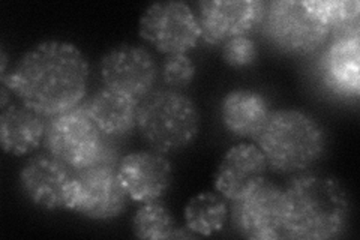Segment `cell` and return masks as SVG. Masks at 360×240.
Masks as SVG:
<instances>
[{
    "mask_svg": "<svg viewBox=\"0 0 360 240\" xmlns=\"http://www.w3.org/2000/svg\"><path fill=\"white\" fill-rule=\"evenodd\" d=\"M258 59V47L250 35L236 37L222 44V61L231 68L252 66Z\"/></svg>",
    "mask_w": 360,
    "mask_h": 240,
    "instance_id": "obj_23",
    "label": "cell"
},
{
    "mask_svg": "<svg viewBox=\"0 0 360 240\" xmlns=\"http://www.w3.org/2000/svg\"><path fill=\"white\" fill-rule=\"evenodd\" d=\"M195 65L188 54L167 56L161 68L164 83L174 90L191 84L195 77Z\"/></svg>",
    "mask_w": 360,
    "mask_h": 240,
    "instance_id": "obj_22",
    "label": "cell"
},
{
    "mask_svg": "<svg viewBox=\"0 0 360 240\" xmlns=\"http://www.w3.org/2000/svg\"><path fill=\"white\" fill-rule=\"evenodd\" d=\"M117 175L129 200L149 203L165 196L173 180V165L165 153L148 149L123 156Z\"/></svg>",
    "mask_w": 360,
    "mask_h": 240,
    "instance_id": "obj_12",
    "label": "cell"
},
{
    "mask_svg": "<svg viewBox=\"0 0 360 240\" xmlns=\"http://www.w3.org/2000/svg\"><path fill=\"white\" fill-rule=\"evenodd\" d=\"M315 5L328 21L332 38L360 33L357 0H315Z\"/></svg>",
    "mask_w": 360,
    "mask_h": 240,
    "instance_id": "obj_21",
    "label": "cell"
},
{
    "mask_svg": "<svg viewBox=\"0 0 360 240\" xmlns=\"http://www.w3.org/2000/svg\"><path fill=\"white\" fill-rule=\"evenodd\" d=\"M47 120L22 104L11 101L0 113V143L14 156H26L44 144Z\"/></svg>",
    "mask_w": 360,
    "mask_h": 240,
    "instance_id": "obj_17",
    "label": "cell"
},
{
    "mask_svg": "<svg viewBox=\"0 0 360 240\" xmlns=\"http://www.w3.org/2000/svg\"><path fill=\"white\" fill-rule=\"evenodd\" d=\"M117 165L104 163L74 171L66 191L65 209L94 221L116 220L129 201L120 184Z\"/></svg>",
    "mask_w": 360,
    "mask_h": 240,
    "instance_id": "obj_7",
    "label": "cell"
},
{
    "mask_svg": "<svg viewBox=\"0 0 360 240\" xmlns=\"http://www.w3.org/2000/svg\"><path fill=\"white\" fill-rule=\"evenodd\" d=\"M267 168L266 156L257 144H234L221 159L213 177V188L225 200L233 201L248 187L263 179Z\"/></svg>",
    "mask_w": 360,
    "mask_h": 240,
    "instance_id": "obj_14",
    "label": "cell"
},
{
    "mask_svg": "<svg viewBox=\"0 0 360 240\" xmlns=\"http://www.w3.org/2000/svg\"><path fill=\"white\" fill-rule=\"evenodd\" d=\"M137 130L153 151H184L200 134V111L195 102L179 90H156L140 101Z\"/></svg>",
    "mask_w": 360,
    "mask_h": 240,
    "instance_id": "obj_4",
    "label": "cell"
},
{
    "mask_svg": "<svg viewBox=\"0 0 360 240\" xmlns=\"http://www.w3.org/2000/svg\"><path fill=\"white\" fill-rule=\"evenodd\" d=\"M139 35L162 54H186L201 39L197 14L180 0L152 4L139 23Z\"/></svg>",
    "mask_w": 360,
    "mask_h": 240,
    "instance_id": "obj_9",
    "label": "cell"
},
{
    "mask_svg": "<svg viewBox=\"0 0 360 240\" xmlns=\"http://www.w3.org/2000/svg\"><path fill=\"white\" fill-rule=\"evenodd\" d=\"M134 234L140 239L162 240V239H180L193 237L188 228H180L173 213L168 210L161 200L141 203L132 220Z\"/></svg>",
    "mask_w": 360,
    "mask_h": 240,
    "instance_id": "obj_20",
    "label": "cell"
},
{
    "mask_svg": "<svg viewBox=\"0 0 360 240\" xmlns=\"http://www.w3.org/2000/svg\"><path fill=\"white\" fill-rule=\"evenodd\" d=\"M99 72L105 87L143 101L153 92L158 66L153 56L144 47L122 44L103 56Z\"/></svg>",
    "mask_w": 360,
    "mask_h": 240,
    "instance_id": "obj_10",
    "label": "cell"
},
{
    "mask_svg": "<svg viewBox=\"0 0 360 240\" xmlns=\"http://www.w3.org/2000/svg\"><path fill=\"white\" fill-rule=\"evenodd\" d=\"M284 239L341 237L350 218V200L338 179L303 171L284 187Z\"/></svg>",
    "mask_w": 360,
    "mask_h": 240,
    "instance_id": "obj_2",
    "label": "cell"
},
{
    "mask_svg": "<svg viewBox=\"0 0 360 240\" xmlns=\"http://www.w3.org/2000/svg\"><path fill=\"white\" fill-rule=\"evenodd\" d=\"M323 82L333 94L359 98L360 92V33L335 37L320 59Z\"/></svg>",
    "mask_w": 360,
    "mask_h": 240,
    "instance_id": "obj_15",
    "label": "cell"
},
{
    "mask_svg": "<svg viewBox=\"0 0 360 240\" xmlns=\"http://www.w3.org/2000/svg\"><path fill=\"white\" fill-rule=\"evenodd\" d=\"M84 106L96 127L110 139L127 135L137 128L140 101L119 90L104 86Z\"/></svg>",
    "mask_w": 360,
    "mask_h": 240,
    "instance_id": "obj_18",
    "label": "cell"
},
{
    "mask_svg": "<svg viewBox=\"0 0 360 240\" xmlns=\"http://www.w3.org/2000/svg\"><path fill=\"white\" fill-rule=\"evenodd\" d=\"M72 176L71 167L47 152L27 159L20 170L18 182L29 201L45 210H59L65 209L66 191Z\"/></svg>",
    "mask_w": 360,
    "mask_h": 240,
    "instance_id": "obj_13",
    "label": "cell"
},
{
    "mask_svg": "<svg viewBox=\"0 0 360 240\" xmlns=\"http://www.w3.org/2000/svg\"><path fill=\"white\" fill-rule=\"evenodd\" d=\"M270 106L266 96L252 89H233L225 94L221 107V122L227 132L239 139H257L266 125Z\"/></svg>",
    "mask_w": 360,
    "mask_h": 240,
    "instance_id": "obj_16",
    "label": "cell"
},
{
    "mask_svg": "<svg viewBox=\"0 0 360 240\" xmlns=\"http://www.w3.org/2000/svg\"><path fill=\"white\" fill-rule=\"evenodd\" d=\"M255 141L269 168L281 175H297L308 171L323 158L328 135L309 113L281 108L270 113Z\"/></svg>",
    "mask_w": 360,
    "mask_h": 240,
    "instance_id": "obj_3",
    "label": "cell"
},
{
    "mask_svg": "<svg viewBox=\"0 0 360 240\" xmlns=\"http://www.w3.org/2000/svg\"><path fill=\"white\" fill-rule=\"evenodd\" d=\"M89 77L90 66L80 49L53 39L22 54L2 77V86L20 104L50 119L82 106Z\"/></svg>",
    "mask_w": 360,
    "mask_h": 240,
    "instance_id": "obj_1",
    "label": "cell"
},
{
    "mask_svg": "<svg viewBox=\"0 0 360 240\" xmlns=\"http://www.w3.org/2000/svg\"><path fill=\"white\" fill-rule=\"evenodd\" d=\"M44 146L74 171L96 164H119L110 137L104 135L86 106H78L70 111L47 120Z\"/></svg>",
    "mask_w": 360,
    "mask_h": 240,
    "instance_id": "obj_5",
    "label": "cell"
},
{
    "mask_svg": "<svg viewBox=\"0 0 360 240\" xmlns=\"http://www.w3.org/2000/svg\"><path fill=\"white\" fill-rule=\"evenodd\" d=\"M185 227L197 236H213L227 225L230 208L217 191L200 192L185 206Z\"/></svg>",
    "mask_w": 360,
    "mask_h": 240,
    "instance_id": "obj_19",
    "label": "cell"
},
{
    "mask_svg": "<svg viewBox=\"0 0 360 240\" xmlns=\"http://www.w3.org/2000/svg\"><path fill=\"white\" fill-rule=\"evenodd\" d=\"M264 4L260 0H202L198 4L201 39L219 45L236 37L248 35L262 25Z\"/></svg>",
    "mask_w": 360,
    "mask_h": 240,
    "instance_id": "obj_11",
    "label": "cell"
},
{
    "mask_svg": "<svg viewBox=\"0 0 360 240\" xmlns=\"http://www.w3.org/2000/svg\"><path fill=\"white\" fill-rule=\"evenodd\" d=\"M262 27L267 41L288 56L312 54L330 38L315 0H274L264 6Z\"/></svg>",
    "mask_w": 360,
    "mask_h": 240,
    "instance_id": "obj_6",
    "label": "cell"
},
{
    "mask_svg": "<svg viewBox=\"0 0 360 240\" xmlns=\"http://www.w3.org/2000/svg\"><path fill=\"white\" fill-rule=\"evenodd\" d=\"M284 188L266 177L248 187L230 208L234 230L254 240L284 239Z\"/></svg>",
    "mask_w": 360,
    "mask_h": 240,
    "instance_id": "obj_8",
    "label": "cell"
}]
</instances>
